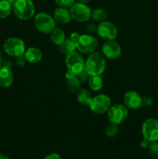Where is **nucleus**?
<instances>
[{"mask_svg": "<svg viewBox=\"0 0 158 159\" xmlns=\"http://www.w3.org/2000/svg\"><path fill=\"white\" fill-rule=\"evenodd\" d=\"M106 68V61L102 53L94 51L85 60V70L90 75H102Z\"/></svg>", "mask_w": 158, "mask_h": 159, "instance_id": "nucleus-1", "label": "nucleus"}, {"mask_svg": "<svg viewBox=\"0 0 158 159\" xmlns=\"http://www.w3.org/2000/svg\"><path fill=\"white\" fill-rule=\"evenodd\" d=\"M15 16L21 20H28L35 14V6L31 0H16L12 5Z\"/></svg>", "mask_w": 158, "mask_h": 159, "instance_id": "nucleus-2", "label": "nucleus"}, {"mask_svg": "<svg viewBox=\"0 0 158 159\" xmlns=\"http://www.w3.org/2000/svg\"><path fill=\"white\" fill-rule=\"evenodd\" d=\"M112 106L111 98L105 94H99L91 98L88 107L92 113L101 115L107 113Z\"/></svg>", "mask_w": 158, "mask_h": 159, "instance_id": "nucleus-3", "label": "nucleus"}, {"mask_svg": "<svg viewBox=\"0 0 158 159\" xmlns=\"http://www.w3.org/2000/svg\"><path fill=\"white\" fill-rule=\"evenodd\" d=\"M55 20L46 12H39L34 17V26L42 34H50L56 27Z\"/></svg>", "mask_w": 158, "mask_h": 159, "instance_id": "nucleus-4", "label": "nucleus"}, {"mask_svg": "<svg viewBox=\"0 0 158 159\" xmlns=\"http://www.w3.org/2000/svg\"><path fill=\"white\" fill-rule=\"evenodd\" d=\"M3 50L5 52L12 57H19L24 54L26 45L24 41L19 37H9L3 43Z\"/></svg>", "mask_w": 158, "mask_h": 159, "instance_id": "nucleus-5", "label": "nucleus"}, {"mask_svg": "<svg viewBox=\"0 0 158 159\" xmlns=\"http://www.w3.org/2000/svg\"><path fill=\"white\" fill-rule=\"evenodd\" d=\"M65 65L67 69L72 71L74 75H77L85 69V60L80 52L73 51L66 55Z\"/></svg>", "mask_w": 158, "mask_h": 159, "instance_id": "nucleus-6", "label": "nucleus"}, {"mask_svg": "<svg viewBox=\"0 0 158 159\" xmlns=\"http://www.w3.org/2000/svg\"><path fill=\"white\" fill-rule=\"evenodd\" d=\"M99 45L98 39L91 34H82L76 43L77 50L83 54H89L96 51Z\"/></svg>", "mask_w": 158, "mask_h": 159, "instance_id": "nucleus-7", "label": "nucleus"}, {"mask_svg": "<svg viewBox=\"0 0 158 159\" xmlns=\"http://www.w3.org/2000/svg\"><path fill=\"white\" fill-rule=\"evenodd\" d=\"M129 109L124 104L117 103L112 105L109 110L107 112L108 120L112 124H122L127 119L129 115Z\"/></svg>", "mask_w": 158, "mask_h": 159, "instance_id": "nucleus-8", "label": "nucleus"}, {"mask_svg": "<svg viewBox=\"0 0 158 159\" xmlns=\"http://www.w3.org/2000/svg\"><path fill=\"white\" fill-rule=\"evenodd\" d=\"M71 18L78 23H85L91 19V10L86 4L74 2L70 8Z\"/></svg>", "mask_w": 158, "mask_h": 159, "instance_id": "nucleus-9", "label": "nucleus"}, {"mask_svg": "<svg viewBox=\"0 0 158 159\" xmlns=\"http://www.w3.org/2000/svg\"><path fill=\"white\" fill-rule=\"evenodd\" d=\"M141 131L143 138L150 142L158 141V120L154 118L146 120L142 124Z\"/></svg>", "mask_w": 158, "mask_h": 159, "instance_id": "nucleus-10", "label": "nucleus"}, {"mask_svg": "<svg viewBox=\"0 0 158 159\" xmlns=\"http://www.w3.org/2000/svg\"><path fill=\"white\" fill-rule=\"evenodd\" d=\"M96 33L99 37L106 41L115 40L118 37V28L114 23L105 20L98 24Z\"/></svg>", "mask_w": 158, "mask_h": 159, "instance_id": "nucleus-11", "label": "nucleus"}, {"mask_svg": "<svg viewBox=\"0 0 158 159\" xmlns=\"http://www.w3.org/2000/svg\"><path fill=\"white\" fill-rule=\"evenodd\" d=\"M102 54L108 60H116L122 55V48L115 40H108L104 43L102 48Z\"/></svg>", "mask_w": 158, "mask_h": 159, "instance_id": "nucleus-12", "label": "nucleus"}, {"mask_svg": "<svg viewBox=\"0 0 158 159\" xmlns=\"http://www.w3.org/2000/svg\"><path fill=\"white\" fill-rule=\"evenodd\" d=\"M143 97L139 93L133 90L127 91L123 96V104L130 110H138L143 106Z\"/></svg>", "mask_w": 158, "mask_h": 159, "instance_id": "nucleus-13", "label": "nucleus"}, {"mask_svg": "<svg viewBox=\"0 0 158 159\" xmlns=\"http://www.w3.org/2000/svg\"><path fill=\"white\" fill-rule=\"evenodd\" d=\"M54 19L56 23L61 25H66L69 23L71 20V15L70 9L67 8L57 7L54 11Z\"/></svg>", "mask_w": 158, "mask_h": 159, "instance_id": "nucleus-14", "label": "nucleus"}, {"mask_svg": "<svg viewBox=\"0 0 158 159\" xmlns=\"http://www.w3.org/2000/svg\"><path fill=\"white\" fill-rule=\"evenodd\" d=\"M24 56L27 62L30 64H37L39 63L43 58V52L39 48H35V47H30V48L26 49Z\"/></svg>", "mask_w": 158, "mask_h": 159, "instance_id": "nucleus-15", "label": "nucleus"}, {"mask_svg": "<svg viewBox=\"0 0 158 159\" xmlns=\"http://www.w3.org/2000/svg\"><path fill=\"white\" fill-rule=\"evenodd\" d=\"M13 80L14 76L11 69H0V86L3 88H9L12 85Z\"/></svg>", "mask_w": 158, "mask_h": 159, "instance_id": "nucleus-16", "label": "nucleus"}, {"mask_svg": "<svg viewBox=\"0 0 158 159\" xmlns=\"http://www.w3.org/2000/svg\"><path fill=\"white\" fill-rule=\"evenodd\" d=\"M50 40L54 44L59 46L66 39L64 31L60 28L56 26L50 33Z\"/></svg>", "mask_w": 158, "mask_h": 159, "instance_id": "nucleus-17", "label": "nucleus"}, {"mask_svg": "<svg viewBox=\"0 0 158 159\" xmlns=\"http://www.w3.org/2000/svg\"><path fill=\"white\" fill-rule=\"evenodd\" d=\"M76 49H77L76 43L73 41L72 40H71L70 38L65 39L64 41L58 46L59 51L61 54H65V55L73 52V51H75Z\"/></svg>", "mask_w": 158, "mask_h": 159, "instance_id": "nucleus-18", "label": "nucleus"}, {"mask_svg": "<svg viewBox=\"0 0 158 159\" xmlns=\"http://www.w3.org/2000/svg\"><path fill=\"white\" fill-rule=\"evenodd\" d=\"M88 84L92 91H99L103 86V79L102 75H91L88 81Z\"/></svg>", "mask_w": 158, "mask_h": 159, "instance_id": "nucleus-19", "label": "nucleus"}, {"mask_svg": "<svg viewBox=\"0 0 158 159\" xmlns=\"http://www.w3.org/2000/svg\"><path fill=\"white\" fill-rule=\"evenodd\" d=\"M108 17V13L106 10L102 8H96L91 11V18L94 20L95 23H102V22L105 21Z\"/></svg>", "mask_w": 158, "mask_h": 159, "instance_id": "nucleus-20", "label": "nucleus"}, {"mask_svg": "<svg viewBox=\"0 0 158 159\" xmlns=\"http://www.w3.org/2000/svg\"><path fill=\"white\" fill-rule=\"evenodd\" d=\"M91 98V93L88 89H81L77 92V100L81 105L88 106Z\"/></svg>", "mask_w": 158, "mask_h": 159, "instance_id": "nucleus-21", "label": "nucleus"}, {"mask_svg": "<svg viewBox=\"0 0 158 159\" xmlns=\"http://www.w3.org/2000/svg\"><path fill=\"white\" fill-rule=\"evenodd\" d=\"M12 10V5L6 0H0V19H6L9 16Z\"/></svg>", "mask_w": 158, "mask_h": 159, "instance_id": "nucleus-22", "label": "nucleus"}, {"mask_svg": "<svg viewBox=\"0 0 158 159\" xmlns=\"http://www.w3.org/2000/svg\"><path fill=\"white\" fill-rule=\"evenodd\" d=\"M81 82L77 75L67 79V88L71 93H77L80 89Z\"/></svg>", "mask_w": 158, "mask_h": 159, "instance_id": "nucleus-23", "label": "nucleus"}, {"mask_svg": "<svg viewBox=\"0 0 158 159\" xmlns=\"http://www.w3.org/2000/svg\"><path fill=\"white\" fill-rule=\"evenodd\" d=\"M118 126L119 125H117V124L110 123L105 128V134L107 135V137L112 138L117 136L118 134H119V127Z\"/></svg>", "mask_w": 158, "mask_h": 159, "instance_id": "nucleus-24", "label": "nucleus"}, {"mask_svg": "<svg viewBox=\"0 0 158 159\" xmlns=\"http://www.w3.org/2000/svg\"><path fill=\"white\" fill-rule=\"evenodd\" d=\"M147 149H148V153L150 156L155 158H158V141L150 143Z\"/></svg>", "mask_w": 158, "mask_h": 159, "instance_id": "nucleus-25", "label": "nucleus"}, {"mask_svg": "<svg viewBox=\"0 0 158 159\" xmlns=\"http://www.w3.org/2000/svg\"><path fill=\"white\" fill-rule=\"evenodd\" d=\"M54 1L59 7L67 8V9L71 8L75 2V0H54Z\"/></svg>", "mask_w": 158, "mask_h": 159, "instance_id": "nucleus-26", "label": "nucleus"}, {"mask_svg": "<svg viewBox=\"0 0 158 159\" xmlns=\"http://www.w3.org/2000/svg\"><path fill=\"white\" fill-rule=\"evenodd\" d=\"M90 76L91 75L88 74V72L86 71V70H85V68L81 71V72H80L79 74L77 75V77L78 78V79L80 80L81 82H88V79H89V78H90Z\"/></svg>", "mask_w": 158, "mask_h": 159, "instance_id": "nucleus-27", "label": "nucleus"}, {"mask_svg": "<svg viewBox=\"0 0 158 159\" xmlns=\"http://www.w3.org/2000/svg\"><path fill=\"white\" fill-rule=\"evenodd\" d=\"M98 25L96 24L95 22L89 23L86 26V31L88 33V34H92L97 32Z\"/></svg>", "mask_w": 158, "mask_h": 159, "instance_id": "nucleus-28", "label": "nucleus"}, {"mask_svg": "<svg viewBox=\"0 0 158 159\" xmlns=\"http://www.w3.org/2000/svg\"><path fill=\"white\" fill-rule=\"evenodd\" d=\"M15 63L18 65L19 67H24L25 65L27 63V61H26V57H25L24 54L21 56H19V57H16V59H15Z\"/></svg>", "mask_w": 158, "mask_h": 159, "instance_id": "nucleus-29", "label": "nucleus"}, {"mask_svg": "<svg viewBox=\"0 0 158 159\" xmlns=\"http://www.w3.org/2000/svg\"><path fill=\"white\" fill-rule=\"evenodd\" d=\"M142 103L143 106H145V107H150L153 105V100L150 96H145V97H143Z\"/></svg>", "mask_w": 158, "mask_h": 159, "instance_id": "nucleus-30", "label": "nucleus"}, {"mask_svg": "<svg viewBox=\"0 0 158 159\" xmlns=\"http://www.w3.org/2000/svg\"><path fill=\"white\" fill-rule=\"evenodd\" d=\"M11 67H12V62L9 60L7 59H2L1 64V67H0V69L2 68H7V69H11Z\"/></svg>", "mask_w": 158, "mask_h": 159, "instance_id": "nucleus-31", "label": "nucleus"}, {"mask_svg": "<svg viewBox=\"0 0 158 159\" xmlns=\"http://www.w3.org/2000/svg\"><path fill=\"white\" fill-rule=\"evenodd\" d=\"M80 37H81V34H79L77 32H73L71 34L69 38L71 39V40H72L74 42L77 43V40H78L79 38H80Z\"/></svg>", "mask_w": 158, "mask_h": 159, "instance_id": "nucleus-32", "label": "nucleus"}, {"mask_svg": "<svg viewBox=\"0 0 158 159\" xmlns=\"http://www.w3.org/2000/svg\"><path fill=\"white\" fill-rule=\"evenodd\" d=\"M43 159H62L61 156L57 153H50L46 155Z\"/></svg>", "mask_w": 158, "mask_h": 159, "instance_id": "nucleus-33", "label": "nucleus"}, {"mask_svg": "<svg viewBox=\"0 0 158 159\" xmlns=\"http://www.w3.org/2000/svg\"><path fill=\"white\" fill-rule=\"evenodd\" d=\"M150 143H151V142H150L148 140L143 138V139L142 141H140V147L142 148H143V149L148 148L149 146H150Z\"/></svg>", "mask_w": 158, "mask_h": 159, "instance_id": "nucleus-34", "label": "nucleus"}, {"mask_svg": "<svg viewBox=\"0 0 158 159\" xmlns=\"http://www.w3.org/2000/svg\"><path fill=\"white\" fill-rule=\"evenodd\" d=\"M75 75H74L72 71H69V70H68V71H66V73H65V77H66L67 79H71V78L74 77V76H75Z\"/></svg>", "mask_w": 158, "mask_h": 159, "instance_id": "nucleus-35", "label": "nucleus"}, {"mask_svg": "<svg viewBox=\"0 0 158 159\" xmlns=\"http://www.w3.org/2000/svg\"><path fill=\"white\" fill-rule=\"evenodd\" d=\"M0 159H9V158L7 155H6V154L0 153Z\"/></svg>", "mask_w": 158, "mask_h": 159, "instance_id": "nucleus-36", "label": "nucleus"}, {"mask_svg": "<svg viewBox=\"0 0 158 159\" xmlns=\"http://www.w3.org/2000/svg\"><path fill=\"white\" fill-rule=\"evenodd\" d=\"M77 2H80V3H83V4H86L88 3V2H90V0H77Z\"/></svg>", "mask_w": 158, "mask_h": 159, "instance_id": "nucleus-37", "label": "nucleus"}, {"mask_svg": "<svg viewBox=\"0 0 158 159\" xmlns=\"http://www.w3.org/2000/svg\"><path fill=\"white\" fill-rule=\"evenodd\" d=\"M6 1H7L8 2L10 3L11 5H13V4H14V2H15L16 1V0H6Z\"/></svg>", "mask_w": 158, "mask_h": 159, "instance_id": "nucleus-38", "label": "nucleus"}, {"mask_svg": "<svg viewBox=\"0 0 158 159\" xmlns=\"http://www.w3.org/2000/svg\"><path fill=\"white\" fill-rule=\"evenodd\" d=\"M2 61V54H1V52H0V67H1Z\"/></svg>", "mask_w": 158, "mask_h": 159, "instance_id": "nucleus-39", "label": "nucleus"}]
</instances>
